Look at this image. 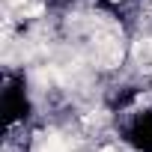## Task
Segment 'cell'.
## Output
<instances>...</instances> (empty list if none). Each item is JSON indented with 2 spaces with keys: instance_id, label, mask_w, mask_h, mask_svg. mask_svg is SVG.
Listing matches in <instances>:
<instances>
[{
  "instance_id": "1",
  "label": "cell",
  "mask_w": 152,
  "mask_h": 152,
  "mask_svg": "<svg viewBox=\"0 0 152 152\" xmlns=\"http://www.w3.org/2000/svg\"><path fill=\"white\" fill-rule=\"evenodd\" d=\"M102 152H116V149H113V146H104V149H102Z\"/></svg>"
}]
</instances>
